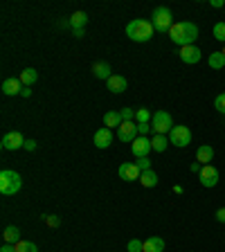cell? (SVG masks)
I'll return each mask as SVG.
<instances>
[{
    "mask_svg": "<svg viewBox=\"0 0 225 252\" xmlns=\"http://www.w3.org/2000/svg\"><path fill=\"white\" fill-rule=\"evenodd\" d=\"M0 252H16V246H11V243H5V246L0 248Z\"/></svg>",
    "mask_w": 225,
    "mask_h": 252,
    "instance_id": "38",
    "label": "cell"
},
{
    "mask_svg": "<svg viewBox=\"0 0 225 252\" xmlns=\"http://www.w3.org/2000/svg\"><path fill=\"white\" fill-rule=\"evenodd\" d=\"M117 173H120V178L126 180V183H135V180H140V176H142L140 167H137L135 162H122L120 169H117Z\"/></svg>",
    "mask_w": 225,
    "mask_h": 252,
    "instance_id": "9",
    "label": "cell"
},
{
    "mask_svg": "<svg viewBox=\"0 0 225 252\" xmlns=\"http://www.w3.org/2000/svg\"><path fill=\"white\" fill-rule=\"evenodd\" d=\"M214 108L219 110V113H223V115H225V93L216 94V99H214Z\"/></svg>",
    "mask_w": 225,
    "mask_h": 252,
    "instance_id": "30",
    "label": "cell"
},
{
    "mask_svg": "<svg viewBox=\"0 0 225 252\" xmlns=\"http://www.w3.org/2000/svg\"><path fill=\"white\" fill-rule=\"evenodd\" d=\"M169 38H171L176 45L185 47V45H194L196 38H198V25L192 21H180L173 23L171 30H169Z\"/></svg>",
    "mask_w": 225,
    "mask_h": 252,
    "instance_id": "1",
    "label": "cell"
},
{
    "mask_svg": "<svg viewBox=\"0 0 225 252\" xmlns=\"http://www.w3.org/2000/svg\"><path fill=\"white\" fill-rule=\"evenodd\" d=\"M135 164L140 167V171H149V169H151V160H149V158H137Z\"/></svg>",
    "mask_w": 225,
    "mask_h": 252,
    "instance_id": "32",
    "label": "cell"
},
{
    "mask_svg": "<svg viewBox=\"0 0 225 252\" xmlns=\"http://www.w3.org/2000/svg\"><path fill=\"white\" fill-rule=\"evenodd\" d=\"M189 171H192V173H200V171H203V164H200L198 160H196V162L189 164Z\"/></svg>",
    "mask_w": 225,
    "mask_h": 252,
    "instance_id": "34",
    "label": "cell"
},
{
    "mask_svg": "<svg viewBox=\"0 0 225 252\" xmlns=\"http://www.w3.org/2000/svg\"><path fill=\"white\" fill-rule=\"evenodd\" d=\"M106 86H108V90L110 93H115V94H120V93H124L126 90V86H129V81H126L122 74H113V77L106 81Z\"/></svg>",
    "mask_w": 225,
    "mask_h": 252,
    "instance_id": "16",
    "label": "cell"
},
{
    "mask_svg": "<svg viewBox=\"0 0 225 252\" xmlns=\"http://www.w3.org/2000/svg\"><path fill=\"white\" fill-rule=\"evenodd\" d=\"M151 18H153L151 23H153V30L156 32H169L173 25V14L169 7H156Z\"/></svg>",
    "mask_w": 225,
    "mask_h": 252,
    "instance_id": "5",
    "label": "cell"
},
{
    "mask_svg": "<svg viewBox=\"0 0 225 252\" xmlns=\"http://www.w3.org/2000/svg\"><path fill=\"white\" fill-rule=\"evenodd\" d=\"M93 142H95V147H97V149H108L110 144H113V131H110V128H106V126H101L99 131L95 133Z\"/></svg>",
    "mask_w": 225,
    "mask_h": 252,
    "instance_id": "13",
    "label": "cell"
},
{
    "mask_svg": "<svg viewBox=\"0 0 225 252\" xmlns=\"http://www.w3.org/2000/svg\"><path fill=\"white\" fill-rule=\"evenodd\" d=\"M169 144H171V142H169V135H153V140H151L153 151H158V153H164Z\"/></svg>",
    "mask_w": 225,
    "mask_h": 252,
    "instance_id": "24",
    "label": "cell"
},
{
    "mask_svg": "<svg viewBox=\"0 0 225 252\" xmlns=\"http://www.w3.org/2000/svg\"><path fill=\"white\" fill-rule=\"evenodd\" d=\"M173 120L171 115H169L167 110H158V113H153L151 117V131L156 133V135H169L173 128Z\"/></svg>",
    "mask_w": 225,
    "mask_h": 252,
    "instance_id": "4",
    "label": "cell"
},
{
    "mask_svg": "<svg viewBox=\"0 0 225 252\" xmlns=\"http://www.w3.org/2000/svg\"><path fill=\"white\" fill-rule=\"evenodd\" d=\"M151 117H153V113L149 108L135 110V122H137V124H151Z\"/></svg>",
    "mask_w": 225,
    "mask_h": 252,
    "instance_id": "26",
    "label": "cell"
},
{
    "mask_svg": "<svg viewBox=\"0 0 225 252\" xmlns=\"http://www.w3.org/2000/svg\"><path fill=\"white\" fill-rule=\"evenodd\" d=\"M173 191H176V194H183V191H185L183 185H176V187H173Z\"/></svg>",
    "mask_w": 225,
    "mask_h": 252,
    "instance_id": "41",
    "label": "cell"
},
{
    "mask_svg": "<svg viewBox=\"0 0 225 252\" xmlns=\"http://www.w3.org/2000/svg\"><path fill=\"white\" fill-rule=\"evenodd\" d=\"M23 149H25V151H34V149H36V142L30 137V140H25V147H23Z\"/></svg>",
    "mask_w": 225,
    "mask_h": 252,
    "instance_id": "36",
    "label": "cell"
},
{
    "mask_svg": "<svg viewBox=\"0 0 225 252\" xmlns=\"http://www.w3.org/2000/svg\"><path fill=\"white\" fill-rule=\"evenodd\" d=\"M198 178H200V185H203V187L212 189V187H216V185H219L221 173H219V169H216L214 164H205L203 171L198 173Z\"/></svg>",
    "mask_w": 225,
    "mask_h": 252,
    "instance_id": "8",
    "label": "cell"
},
{
    "mask_svg": "<svg viewBox=\"0 0 225 252\" xmlns=\"http://www.w3.org/2000/svg\"><path fill=\"white\" fill-rule=\"evenodd\" d=\"M142 252H164V239L160 236H149L144 241V250Z\"/></svg>",
    "mask_w": 225,
    "mask_h": 252,
    "instance_id": "19",
    "label": "cell"
},
{
    "mask_svg": "<svg viewBox=\"0 0 225 252\" xmlns=\"http://www.w3.org/2000/svg\"><path fill=\"white\" fill-rule=\"evenodd\" d=\"M200 59H203V52H200L196 45H185L180 47V61L187 63V65H194V63H198Z\"/></svg>",
    "mask_w": 225,
    "mask_h": 252,
    "instance_id": "11",
    "label": "cell"
},
{
    "mask_svg": "<svg viewBox=\"0 0 225 252\" xmlns=\"http://www.w3.org/2000/svg\"><path fill=\"white\" fill-rule=\"evenodd\" d=\"M72 34H74V36H77V38H81V36H84V30H74Z\"/></svg>",
    "mask_w": 225,
    "mask_h": 252,
    "instance_id": "42",
    "label": "cell"
},
{
    "mask_svg": "<svg viewBox=\"0 0 225 252\" xmlns=\"http://www.w3.org/2000/svg\"><path fill=\"white\" fill-rule=\"evenodd\" d=\"M93 74L97 79H101V81H104V79L108 81V79L113 77V72H110V65L106 61H97V63H95V65H93Z\"/></svg>",
    "mask_w": 225,
    "mask_h": 252,
    "instance_id": "18",
    "label": "cell"
},
{
    "mask_svg": "<svg viewBox=\"0 0 225 252\" xmlns=\"http://www.w3.org/2000/svg\"><path fill=\"white\" fill-rule=\"evenodd\" d=\"M142 250H144V241H140V239H131L129 246H126V252H142Z\"/></svg>",
    "mask_w": 225,
    "mask_h": 252,
    "instance_id": "29",
    "label": "cell"
},
{
    "mask_svg": "<svg viewBox=\"0 0 225 252\" xmlns=\"http://www.w3.org/2000/svg\"><path fill=\"white\" fill-rule=\"evenodd\" d=\"M137 135H140V133H137L135 122H122V126L117 128V137H120L122 142H133Z\"/></svg>",
    "mask_w": 225,
    "mask_h": 252,
    "instance_id": "12",
    "label": "cell"
},
{
    "mask_svg": "<svg viewBox=\"0 0 225 252\" xmlns=\"http://www.w3.org/2000/svg\"><path fill=\"white\" fill-rule=\"evenodd\" d=\"M153 34H156L153 23L144 21V18H135V21H131L126 25V36L135 43H149L153 38Z\"/></svg>",
    "mask_w": 225,
    "mask_h": 252,
    "instance_id": "2",
    "label": "cell"
},
{
    "mask_svg": "<svg viewBox=\"0 0 225 252\" xmlns=\"http://www.w3.org/2000/svg\"><path fill=\"white\" fill-rule=\"evenodd\" d=\"M210 5L214 7V9H221V7H223L225 2H223V0H210Z\"/></svg>",
    "mask_w": 225,
    "mask_h": 252,
    "instance_id": "39",
    "label": "cell"
},
{
    "mask_svg": "<svg viewBox=\"0 0 225 252\" xmlns=\"http://www.w3.org/2000/svg\"><path fill=\"white\" fill-rule=\"evenodd\" d=\"M23 187V178L21 173L11 171V169H2L0 171V194L2 196H14L18 194Z\"/></svg>",
    "mask_w": 225,
    "mask_h": 252,
    "instance_id": "3",
    "label": "cell"
},
{
    "mask_svg": "<svg viewBox=\"0 0 225 252\" xmlns=\"http://www.w3.org/2000/svg\"><path fill=\"white\" fill-rule=\"evenodd\" d=\"M86 23H88V14H86V11H74V14L68 18V25L72 27V32L74 30H84Z\"/></svg>",
    "mask_w": 225,
    "mask_h": 252,
    "instance_id": "17",
    "label": "cell"
},
{
    "mask_svg": "<svg viewBox=\"0 0 225 252\" xmlns=\"http://www.w3.org/2000/svg\"><path fill=\"white\" fill-rule=\"evenodd\" d=\"M151 151H153V147H151V140H149L147 135H137L135 140L131 142V153L135 156V160L137 158H149Z\"/></svg>",
    "mask_w": 225,
    "mask_h": 252,
    "instance_id": "7",
    "label": "cell"
},
{
    "mask_svg": "<svg viewBox=\"0 0 225 252\" xmlns=\"http://www.w3.org/2000/svg\"><path fill=\"white\" fill-rule=\"evenodd\" d=\"M2 239H5V243H11V246H16V243L21 241V230L16 225H7L5 232H2Z\"/></svg>",
    "mask_w": 225,
    "mask_h": 252,
    "instance_id": "22",
    "label": "cell"
},
{
    "mask_svg": "<svg viewBox=\"0 0 225 252\" xmlns=\"http://www.w3.org/2000/svg\"><path fill=\"white\" fill-rule=\"evenodd\" d=\"M120 115H122V122H133L135 120V110L133 108H122Z\"/></svg>",
    "mask_w": 225,
    "mask_h": 252,
    "instance_id": "31",
    "label": "cell"
},
{
    "mask_svg": "<svg viewBox=\"0 0 225 252\" xmlns=\"http://www.w3.org/2000/svg\"><path fill=\"white\" fill-rule=\"evenodd\" d=\"M30 94H32V88H27V86H25V88H23V93H21V97H30Z\"/></svg>",
    "mask_w": 225,
    "mask_h": 252,
    "instance_id": "40",
    "label": "cell"
},
{
    "mask_svg": "<svg viewBox=\"0 0 225 252\" xmlns=\"http://www.w3.org/2000/svg\"><path fill=\"white\" fill-rule=\"evenodd\" d=\"M104 126L106 128H120L122 126V115L117 113V110H108V113H104Z\"/></svg>",
    "mask_w": 225,
    "mask_h": 252,
    "instance_id": "20",
    "label": "cell"
},
{
    "mask_svg": "<svg viewBox=\"0 0 225 252\" xmlns=\"http://www.w3.org/2000/svg\"><path fill=\"white\" fill-rule=\"evenodd\" d=\"M149 131H151V124H137V133L140 135H147Z\"/></svg>",
    "mask_w": 225,
    "mask_h": 252,
    "instance_id": "35",
    "label": "cell"
},
{
    "mask_svg": "<svg viewBox=\"0 0 225 252\" xmlns=\"http://www.w3.org/2000/svg\"><path fill=\"white\" fill-rule=\"evenodd\" d=\"M23 88H25V86L21 84V79L18 77H9V79L2 81V93H5L7 97H11V94H21Z\"/></svg>",
    "mask_w": 225,
    "mask_h": 252,
    "instance_id": "14",
    "label": "cell"
},
{
    "mask_svg": "<svg viewBox=\"0 0 225 252\" xmlns=\"http://www.w3.org/2000/svg\"><path fill=\"white\" fill-rule=\"evenodd\" d=\"M16 252H38V248H36V243H32V241H18L16 243Z\"/></svg>",
    "mask_w": 225,
    "mask_h": 252,
    "instance_id": "27",
    "label": "cell"
},
{
    "mask_svg": "<svg viewBox=\"0 0 225 252\" xmlns=\"http://www.w3.org/2000/svg\"><path fill=\"white\" fill-rule=\"evenodd\" d=\"M212 70H223L225 68V54L223 52H212L210 59H207Z\"/></svg>",
    "mask_w": 225,
    "mask_h": 252,
    "instance_id": "25",
    "label": "cell"
},
{
    "mask_svg": "<svg viewBox=\"0 0 225 252\" xmlns=\"http://www.w3.org/2000/svg\"><path fill=\"white\" fill-rule=\"evenodd\" d=\"M140 185H142V187H147V189L156 187V185H158V173L153 171V169H149V171H142Z\"/></svg>",
    "mask_w": 225,
    "mask_h": 252,
    "instance_id": "23",
    "label": "cell"
},
{
    "mask_svg": "<svg viewBox=\"0 0 225 252\" xmlns=\"http://www.w3.org/2000/svg\"><path fill=\"white\" fill-rule=\"evenodd\" d=\"M45 223L50 227H59V225H61V219H59L57 214H50V216H45Z\"/></svg>",
    "mask_w": 225,
    "mask_h": 252,
    "instance_id": "33",
    "label": "cell"
},
{
    "mask_svg": "<svg viewBox=\"0 0 225 252\" xmlns=\"http://www.w3.org/2000/svg\"><path fill=\"white\" fill-rule=\"evenodd\" d=\"M192 140H194V135H192V128L189 126H173L171 133H169V142H171L173 147H178V149H185L192 144Z\"/></svg>",
    "mask_w": 225,
    "mask_h": 252,
    "instance_id": "6",
    "label": "cell"
},
{
    "mask_svg": "<svg viewBox=\"0 0 225 252\" xmlns=\"http://www.w3.org/2000/svg\"><path fill=\"white\" fill-rule=\"evenodd\" d=\"M221 52H223V54H225V47H223V50H221Z\"/></svg>",
    "mask_w": 225,
    "mask_h": 252,
    "instance_id": "43",
    "label": "cell"
},
{
    "mask_svg": "<svg viewBox=\"0 0 225 252\" xmlns=\"http://www.w3.org/2000/svg\"><path fill=\"white\" fill-rule=\"evenodd\" d=\"M216 220H219V223H225V207L216 210Z\"/></svg>",
    "mask_w": 225,
    "mask_h": 252,
    "instance_id": "37",
    "label": "cell"
},
{
    "mask_svg": "<svg viewBox=\"0 0 225 252\" xmlns=\"http://www.w3.org/2000/svg\"><path fill=\"white\" fill-rule=\"evenodd\" d=\"M196 160H198L200 164H212V160H214V147L212 144H200L198 149H196Z\"/></svg>",
    "mask_w": 225,
    "mask_h": 252,
    "instance_id": "15",
    "label": "cell"
},
{
    "mask_svg": "<svg viewBox=\"0 0 225 252\" xmlns=\"http://www.w3.org/2000/svg\"><path fill=\"white\" fill-rule=\"evenodd\" d=\"M18 79H21V84L27 86V88H32V86L36 84V79H38V72L34 68H25L21 74H18Z\"/></svg>",
    "mask_w": 225,
    "mask_h": 252,
    "instance_id": "21",
    "label": "cell"
},
{
    "mask_svg": "<svg viewBox=\"0 0 225 252\" xmlns=\"http://www.w3.org/2000/svg\"><path fill=\"white\" fill-rule=\"evenodd\" d=\"M212 32H214V38H216V41L225 43V23H223V21H219V23H216V25H214V30H212Z\"/></svg>",
    "mask_w": 225,
    "mask_h": 252,
    "instance_id": "28",
    "label": "cell"
},
{
    "mask_svg": "<svg viewBox=\"0 0 225 252\" xmlns=\"http://www.w3.org/2000/svg\"><path fill=\"white\" fill-rule=\"evenodd\" d=\"M0 144H2V149H5V151H18V149L25 147V137H23L18 131H11V133H7V135L2 137V142H0Z\"/></svg>",
    "mask_w": 225,
    "mask_h": 252,
    "instance_id": "10",
    "label": "cell"
}]
</instances>
